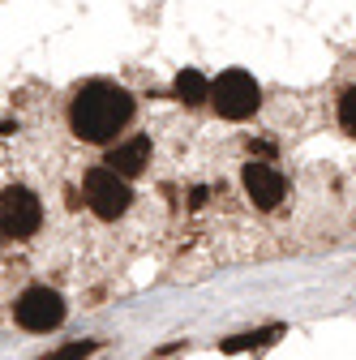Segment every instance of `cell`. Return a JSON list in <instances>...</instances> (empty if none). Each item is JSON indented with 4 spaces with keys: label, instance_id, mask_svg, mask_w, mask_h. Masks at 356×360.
Here are the masks:
<instances>
[{
    "label": "cell",
    "instance_id": "cell-6",
    "mask_svg": "<svg viewBox=\"0 0 356 360\" xmlns=\"http://www.w3.org/2000/svg\"><path fill=\"white\" fill-rule=\"evenodd\" d=\"M245 193L253 198L258 210H275L284 202V176L271 163H249L245 167Z\"/></svg>",
    "mask_w": 356,
    "mask_h": 360
},
{
    "label": "cell",
    "instance_id": "cell-2",
    "mask_svg": "<svg viewBox=\"0 0 356 360\" xmlns=\"http://www.w3.org/2000/svg\"><path fill=\"white\" fill-rule=\"evenodd\" d=\"M210 103H215V112L224 116V120H245V116L258 112L262 90H258V82H253L245 69H228V73L215 77V86H210Z\"/></svg>",
    "mask_w": 356,
    "mask_h": 360
},
{
    "label": "cell",
    "instance_id": "cell-4",
    "mask_svg": "<svg viewBox=\"0 0 356 360\" xmlns=\"http://www.w3.org/2000/svg\"><path fill=\"white\" fill-rule=\"evenodd\" d=\"M39 223H43V206L30 189L13 185L0 193V236H13V240H26L39 232Z\"/></svg>",
    "mask_w": 356,
    "mask_h": 360
},
{
    "label": "cell",
    "instance_id": "cell-7",
    "mask_svg": "<svg viewBox=\"0 0 356 360\" xmlns=\"http://www.w3.org/2000/svg\"><path fill=\"white\" fill-rule=\"evenodd\" d=\"M103 167H108V172H116L120 180H125V176L146 172V167H151V142H146V138H129V142L112 146V150H108V159H103Z\"/></svg>",
    "mask_w": 356,
    "mask_h": 360
},
{
    "label": "cell",
    "instance_id": "cell-11",
    "mask_svg": "<svg viewBox=\"0 0 356 360\" xmlns=\"http://www.w3.org/2000/svg\"><path fill=\"white\" fill-rule=\"evenodd\" d=\"M99 343L95 339H86V343H65V347H56V352H48V356H43V360H86V356H91Z\"/></svg>",
    "mask_w": 356,
    "mask_h": 360
},
{
    "label": "cell",
    "instance_id": "cell-8",
    "mask_svg": "<svg viewBox=\"0 0 356 360\" xmlns=\"http://www.w3.org/2000/svg\"><path fill=\"white\" fill-rule=\"evenodd\" d=\"M172 95L181 99L185 108H198V103L210 99V82L198 69H181V73H176V82H172Z\"/></svg>",
    "mask_w": 356,
    "mask_h": 360
},
{
    "label": "cell",
    "instance_id": "cell-10",
    "mask_svg": "<svg viewBox=\"0 0 356 360\" xmlns=\"http://www.w3.org/2000/svg\"><path fill=\"white\" fill-rule=\"evenodd\" d=\"M339 124H343V133L356 138V86H348L339 95Z\"/></svg>",
    "mask_w": 356,
    "mask_h": 360
},
{
    "label": "cell",
    "instance_id": "cell-1",
    "mask_svg": "<svg viewBox=\"0 0 356 360\" xmlns=\"http://www.w3.org/2000/svg\"><path fill=\"white\" fill-rule=\"evenodd\" d=\"M129 120H133V95L116 82H86L69 103V124L82 142H112Z\"/></svg>",
    "mask_w": 356,
    "mask_h": 360
},
{
    "label": "cell",
    "instance_id": "cell-9",
    "mask_svg": "<svg viewBox=\"0 0 356 360\" xmlns=\"http://www.w3.org/2000/svg\"><path fill=\"white\" fill-rule=\"evenodd\" d=\"M284 335V326H266V330H253V335H236V339H224L219 343V352H249V347H266V343H275Z\"/></svg>",
    "mask_w": 356,
    "mask_h": 360
},
{
    "label": "cell",
    "instance_id": "cell-3",
    "mask_svg": "<svg viewBox=\"0 0 356 360\" xmlns=\"http://www.w3.org/2000/svg\"><path fill=\"white\" fill-rule=\"evenodd\" d=\"M13 318H18V326L30 330V335H48V330H56V326L65 322V300H61V292H52V288H26V292L13 300Z\"/></svg>",
    "mask_w": 356,
    "mask_h": 360
},
{
    "label": "cell",
    "instance_id": "cell-5",
    "mask_svg": "<svg viewBox=\"0 0 356 360\" xmlns=\"http://www.w3.org/2000/svg\"><path fill=\"white\" fill-rule=\"evenodd\" d=\"M129 202H133V193L116 172H108V167L86 172V206H91L99 219H120L129 210Z\"/></svg>",
    "mask_w": 356,
    "mask_h": 360
}]
</instances>
